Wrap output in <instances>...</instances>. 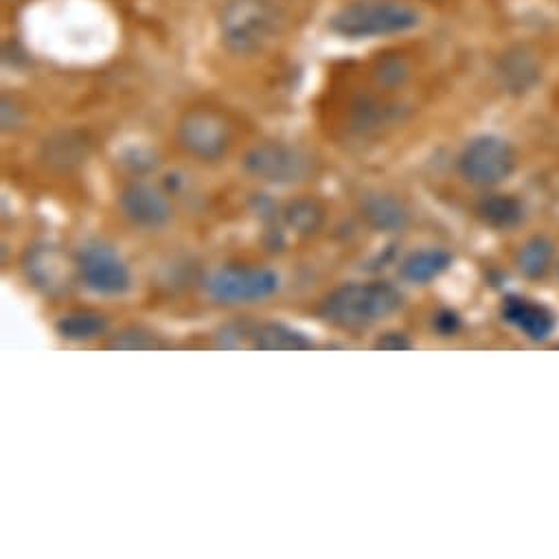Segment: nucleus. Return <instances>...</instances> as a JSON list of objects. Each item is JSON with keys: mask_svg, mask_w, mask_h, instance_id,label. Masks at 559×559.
Returning <instances> with one entry per match:
<instances>
[{"mask_svg": "<svg viewBox=\"0 0 559 559\" xmlns=\"http://www.w3.org/2000/svg\"><path fill=\"white\" fill-rule=\"evenodd\" d=\"M282 25L284 10L276 0H224L217 14L219 40L235 56L263 51Z\"/></svg>", "mask_w": 559, "mask_h": 559, "instance_id": "1", "label": "nucleus"}, {"mask_svg": "<svg viewBox=\"0 0 559 559\" xmlns=\"http://www.w3.org/2000/svg\"><path fill=\"white\" fill-rule=\"evenodd\" d=\"M421 14L400 0H352L330 16V32L347 40L386 38L417 29Z\"/></svg>", "mask_w": 559, "mask_h": 559, "instance_id": "2", "label": "nucleus"}, {"mask_svg": "<svg viewBox=\"0 0 559 559\" xmlns=\"http://www.w3.org/2000/svg\"><path fill=\"white\" fill-rule=\"evenodd\" d=\"M402 308V295L386 282L371 284H345L332 290L319 314L341 330L371 328Z\"/></svg>", "mask_w": 559, "mask_h": 559, "instance_id": "3", "label": "nucleus"}, {"mask_svg": "<svg viewBox=\"0 0 559 559\" xmlns=\"http://www.w3.org/2000/svg\"><path fill=\"white\" fill-rule=\"evenodd\" d=\"M243 169L270 185H297L312 176L314 160L299 145L265 141L246 152Z\"/></svg>", "mask_w": 559, "mask_h": 559, "instance_id": "4", "label": "nucleus"}, {"mask_svg": "<svg viewBox=\"0 0 559 559\" xmlns=\"http://www.w3.org/2000/svg\"><path fill=\"white\" fill-rule=\"evenodd\" d=\"M178 141L185 152L200 160H219L233 141L226 117L209 106L189 108L178 121Z\"/></svg>", "mask_w": 559, "mask_h": 559, "instance_id": "5", "label": "nucleus"}, {"mask_svg": "<svg viewBox=\"0 0 559 559\" xmlns=\"http://www.w3.org/2000/svg\"><path fill=\"white\" fill-rule=\"evenodd\" d=\"M206 290L219 304H254L278 290V274L259 265H228L209 276Z\"/></svg>", "mask_w": 559, "mask_h": 559, "instance_id": "6", "label": "nucleus"}, {"mask_svg": "<svg viewBox=\"0 0 559 559\" xmlns=\"http://www.w3.org/2000/svg\"><path fill=\"white\" fill-rule=\"evenodd\" d=\"M515 167V152L513 147L493 134H483L472 139L461 156H459V171L463 178L478 187H493L511 176Z\"/></svg>", "mask_w": 559, "mask_h": 559, "instance_id": "7", "label": "nucleus"}, {"mask_svg": "<svg viewBox=\"0 0 559 559\" xmlns=\"http://www.w3.org/2000/svg\"><path fill=\"white\" fill-rule=\"evenodd\" d=\"M78 270L86 288L97 295L117 297L130 290L132 276L123 259L104 243H91L80 252Z\"/></svg>", "mask_w": 559, "mask_h": 559, "instance_id": "8", "label": "nucleus"}, {"mask_svg": "<svg viewBox=\"0 0 559 559\" xmlns=\"http://www.w3.org/2000/svg\"><path fill=\"white\" fill-rule=\"evenodd\" d=\"M123 215L143 228H160L171 219L169 200L147 182H132L119 195Z\"/></svg>", "mask_w": 559, "mask_h": 559, "instance_id": "9", "label": "nucleus"}, {"mask_svg": "<svg viewBox=\"0 0 559 559\" xmlns=\"http://www.w3.org/2000/svg\"><path fill=\"white\" fill-rule=\"evenodd\" d=\"M539 78V60L526 47H509L496 62V80L504 93L524 95L535 88Z\"/></svg>", "mask_w": 559, "mask_h": 559, "instance_id": "10", "label": "nucleus"}, {"mask_svg": "<svg viewBox=\"0 0 559 559\" xmlns=\"http://www.w3.org/2000/svg\"><path fill=\"white\" fill-rule=\"evenodd\" d=\"M502 317L507 323L515 325L531 341H546L555 332V317L550 314V310L528 299H520V297L504 299Z\"/></svg>", "mask_w": 559, "mask_h": 559, "instance_id": "11", "label": "nucleus"}, {"mask_svg": "<svg viewBox=\"0 0 559 559\" xmlns=\"http://www.w3.org/2000/svg\"><path fill=\"white\" fill-rule=\"evenodd\" d=\"M362 215L376 230L382 233H395L408 224V211L389 193L367 195L362 202Z\"/></svg>", "mask_w": 559, "mask_h": 559, "instance_id": "12", "label": "nucleus"}, {"mask_svg": "<svg viewBox=\"0 0 559 559\" xmlns=\"http://www.w3.org/2000/svg\"><path fill=\"white\" fill-rule=\"evenodd\" d=\"M252 349L259 352H301L312 349V341L282 323H265L259 325L252 334Z\"/></svg>", "mask_w": 559, "mask_h": 559, "instance_id": "13", "label": "nucleus"}, {"mask_svg": "<svg viewBox=\"0 0 559 559\" xmlns=\"http://www.w3.org/2000/svg\"><path fill=\"white\" fill-rule=\"evenodd\" d=\"M397 106L380 102L373 95H360L352 104V128L369 134L380 130L386 123H393L397 119Z\"/></svg>", "mask_w": 559, "mask_h": 559, "instance_id": "14", "label": "nucleus"}, {"mask_svg": "<svg viewBox=\"0 0 559 559\" xmlns=\"http://www.w3.org/2000/svg\"><path fill=\"white\" fill-rule=\"evenodd\" d=\"M450 263H452V254L448 250L426 248L406 257V261L402 263V276L411 284H428L441 272H445Z\"/></svg>", "mask_w": 559, "mask_h": 559, "instance_id": "15", "label": "nucleus"}, {"mask_svg": "<svg viewBox=\"0 0 559 559\" xmlns=\"http://www.w3.org/2000/svg\"><path fill=\"white\" fill-rule=\"evenodd\" d=\"M478 215L483 217L485 224L507 230V228L518 226L524 219V206L520 200H515L511 195L493 193L478 202Z\"/></svg>", "mask_w": 559, "mask_h": 559, "instance_id": "16", "label": "nucleus"}, {"mask_svg": "<svg viewBox=\"0 0 559 559\" xmlns=\"http://www.w3.org/2000/svg\"><path fill=\"white\" fill-rule=\"evenodd\" d=\"M106 328H108L106 317L99 314V312H93V310L69 312L56 325V330L62 338L75 341V343L99 338L106 332Z\"/></svg>", "mask_w": 559, "mask_h": 559, "instance_id": "17", "label": "nucleus"}, {"mask_svg": "<svg viewBox=\"0 0 559 559\" xmlns=\"http://www.w3.org/2000/svg\"><path fill=\"white\" fill-rule=\"evenodd\" d=\"M515 261H518V267H520L522 274H526V276H531V278H539V276H544V274L548 272V267H550V261H552V246H550V241L544 239V237H533V239H528V241L520 248Z\"/></svg>", "mask_w": 559, "mask_h": 559, "instance_id": "18", "label": "nucleus"}, {"mask_svg": "<svg viewBox=\"0 0 559 559\" xmlns=\"http://www.w3.org/2000/svg\"><path fill=\"white\" fill-rule=\"evenodd\" d=\"M371 75L382 88H397L411 78V62L402 53H384L373 62Z\"/></svg>", "mask_w": 559, "mask_h": 559, "instance_id": "19", "label": "nucleus"}, {"mask_svg": "<svg viewBox=\"0 0 559 559\" xmlns=\"http://www.w3.org/2000/svg\"><path fill=\"white\" fill-rule=\"evenodd\" d=\"M84 150H86V145L78 134L64 132V134H58L56 139L47 141V160L62 163L69 167L84 158V154H86Z\"/></svg>", "mask_w": 559, "mask_h": 559, "instance_id": "20", "label": "nucleus"}, {"mask_svg": "<svg viewBox=\"0 0 559 559\" xmlns=\"http://www.w3.org/2000/svg\"><path fill=\"white\" fill-rule=\"evenodd\" d=\"M286 219L288 224L304 235L317 233L323 224V211L319 204L310 202V200H297L286 209Z\"/></svg>", "mask_w": 559, "mask_h": 559, "instance_id": "21", "label": "nucleus"}, {"mask_svg": "<svg viewBox=\"0 0 559 559\" xmlns=\"http://www.w3.org/2000/svg\"><path fill=\"white\" fill-rule=\"evenodd\" d=\"M108 347L119 352H147V349H160L165 347V343L154 332H147L143 328H128L117 336H112Z\"/></svg>", "mask_w": 559, "mask_h": 559, "instance_id": "22", "label": "nucleus"}, {"mask_svg": "<svg viewBox=\"0 0 559 559\" xmlns=\"http://www.w3.org/2000/svg\"><path fill=\"white\" fill-rule=\"evenodd\" d=\"M411 347H413L411 341L400 332H389L380 336V341L376 343V349H382V352H406Z\"/></svg>", "mask_w": 559, "mask_h": 559, "instance_id": "23", "label": "nucleus"}, {"mask_svg": "<svg viewBox=\"0 0 559 559\" xmlns=\"http://www.w3.org/2000/svg\"><path fill=\"white\" fill-rule=\"evenodd\" d=\"M21 123V108L16 104H12L8 97L3 99V128L12 130Z\"/></svg>", "mask_w": 559, "mask_h": 559, "instance_id": "24", "label": "nucleus"}, {"mask_svg": "<svg viewBox=\"0 0 559 559\" xmlns=\"http://www.w3.org/2000/svg\"><path fill=\"white\" fill-rule=\"evenodd\" d=\"M435 325H437V330H439L443 336H450V334L456 332L459 319H456V314H452V312H443V314L437 317Z\"/></svg>", "mask_w": 559, "mask_h": 559, "instance_id": "25", "label": "nucleus"}]
</instances>
